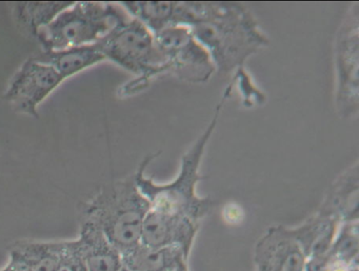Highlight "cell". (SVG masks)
<instances>
[{"instance_id":"obj_1","label":"cell","mask_w":359,"mask_h":271,"mask_svg":"<svg viewBox=\"0 0 359 271\" xmlns=\"http://www.w3.org/2000/svg\"><path fill=\"white\" fill-rule=\"evenodd\" d=\"M232 89L233 85L231 84L224 90V96L216 106L215 112L209 125L182 155L180 169L173 180L165 184H158L152 178L146 176L147 168L161 153L148 155L140 164L134 172L135 182L140 193L148 201L151 209L184 216L198 223H201L211 212L213 201L209 197H199L197 193V185L205 178V176H201L199 169L208 143L211 140L217 126L222 108Z\"/></svg>"},{"instance_id":"obj_2","label":"cell","mask_w":359,"mask_h":271,"mask_svg":"<svg viewBox=\"0 0 359 271\" xmlns=\"http://www.w3.org/2000/svg\"><path fill=\"white\" fill-rule=\"evenodd\" d=\"M190 29L220 74L245 70L248 60L270 45L257 18L241 3H212L207 18Z\"/></svg>"},{"instance_id":"obj_3","label":"cell","mask_w":359,"mask_h":271,"mask_svg":"<svg viewBox=\"0 0 359 271\" xmlns=\"http://www.w3.org/2000/svg\"><path fill=\"white\" fill-rule=\"evenodd\" d=\"M150 209L135 176L100 187L79 207V220H89L104 233L121 256L140 244L142 223Z\"/></svg>"},{"instance_id":"obj_4","label":"cell","mask_w":359,"mask_h":271,"mask_svg":"<svg viewBox=\"0 0 359 271\" xmlns=\"http://www.w3.org/2000/svg\"><path fill=\"white\" fill-rule=\"evenodd\" d=\"M130 18L121 4L72 3L36 39L43 51L95 45Z\"/></svg>"},{"instance_id":"obj_5","label":"cell","mask_w":359,"mask_h":271,"mask_svg":"<svg viewBox=\"0 0 359 271\" xmlns=\"http://www.w3.org/2000/svg\"><path fill=\"white\" fill-rule=\"evenodd\" d=\"M104 60L136 75L135 81L121 89L123 95H133L149 87L155 77L167 74L165 62L154 34L135 18L117 27L96 44Z\"/></svg>"},{"instance_id":"obj_6","label":"cell","mask_w":359,"mask_h":271,"mask_svg":"<svg viewBox=\"0 0 359 271\" xmlns=\"http://www.w3.org/2000/svg\"><path fill=\"white\" fill-rule=\"evenodd\" d=\"M334 105L341 119L359 112V4L350 6L334 41Z\"/></svg>"},{"instance_id":"obj_7","label":"cell","mask_w":359,"mask_h":271,"mask_svg":"<svg viewBox=\"0 0 359 271\" xmlns=\"http://www.w3.org/2000/svg\"><path fill=\"white\" fill-rule=\"evenodd\" d=\"M154 37L167 74L188 83L203 84L216 72L211 56L188 27H171Z\"/></svg>"},{"instance_id":"obj_8","label":"cell","mask_w":359,"mask_h":271,"mask_svg":"<svg viewBox=\"0 0 359 271\" xmlns=\"http://www.w3.org/2000/svg\"><path fill=\"white\" fill-rule=\"evenodd\" d=\"M64 81L51 67L30 58L10 79L4 98L16 112L37 119L39 106Z\"/></svg>"},{"instance_id":"obj_9","label":"cell","mask_w":359,"mask_h":271,"mask_svg":"<svg viewBox=\"0 0 359 271\" xmlns=\"http://www.w3.org/2000/svg\"><path fill=\"white\" fill-rule=\"evenodd\" d=\"M255 271H304L306 258L290 227L275 225L256 242Z\"/></svg>"},{"instance_id":"obj_10","label":"cell","mask_w":359,"mask_h":271,"mask_svg":"<svg viewBox=\"0 0 359 271\" xmlns=\"http://www.w3.org/2000/svg\"><path fill=\"white\" fill-rule=\"evenodd\" d=\"M199 228L201 223L150 208L142 223L140 244L152 248H180L190 256Z\"/></svg>"},{"instance_id":"obj_11","label":"cell","mask_w":359,"mask_h":271,"mask_svg":"<svg viewBox=\"0 0 359 271\" xmlns=\"http://www.w3.org/2000/svg\"><path fill=\"white\" fill-rule=\"evenodd\" d=\"M317 212L344 223L359 222V166L355 161L332 183Z\"/></svg>"},{"instance_id":"obj_12","label":"cell","mask_w":359,"mask_h":271,"mask_svg":"<svg viewBox=\"0 0 359 271\" xmlns=\"http://www.w3.org/2000/svg\"><path fill=\"white\" fill-rule=\"evenodd\" d=\"M79 223L76 239L88 271H121L123 256L100 227L89 220H79Z\"/></svg>"},{"instance_id":"obj_13","label":"cell","mask_w":359,"mask_h":271,"mask_svg":"<svg viewBox=\"0 0 359 271\" xmlns=\"http://www.w3.org/2000/svg\"><path fill=\"white\" fill-rule=\"evenodd\" d=\"M62 250V241L20 239L8 248V262L27 271H55Z\"/></svg>"},{"instance_id":"obj_14","label":"cell","mask_w":359,"mask_h":271,"mask_svg":"<svg viewBox=\"0 0 359 271\" xmlns=\"http://www.w3.org/2000/svg\"><path fill=\"white\" fill-rule=\"evenodd\" d=\"M32 60L47 65L56 71L64 81L79 74L100 62H106L97 46H83L69 49L43 51L32 56Z\"/></svg>"},{"instance_id":"obj_15","label":"cell","mask_w":359,"mask_h":271,"mask_svg":"<svg viewBox=\"0 0 359 271\" xmlns=\"http://www.w3.org/2000/svg\"><path fill=\"white\" fill-rule=\"evenodd\" d=\"M339 226L337 220L316 212L302 224L290 228L308 260L329 251Z\"/></svg>"},{"instance_id":"obj_16","label":"cell","mask_w":359,"mask_h":271,"mask_svg":"<svg viewBox=\"0 0 359 271\" xmlns=\"http://www.w3.org/2000/svg\"><path fill=\"white\" fill-rule=\"evenodd\" d=\"M121 256L123 268L128 271H172L189 260L180 248H152L142 244Z\"/></svg>"},{"instance_id":"obj_17","label":"cell","mask_w":359,"mask_h":271,"mask_svg":"<svg viewBox=\"0 0 359 271\" xmlns=\"http://www.w3.org/2000/svg\"><path fill=\"white\" fill-rule=\"evenodd\" d=\"M72 3H18L13 6L18 27L36 39L41 29L51 24Z\"/></svg>"},{"instance_id":"obj_18","label":"cell","mask_w":359,"mask_h":271,"mask_svg":"<svg viewBox=\"0 0 359 271\" xmlns=\"http://www.w3.org/2000/svg\"><path fill=\"white\" fill-rule=\"evenodd\" d=\"M359 222L344 223L338 228L335 239L327 252L332 264L359 266Z\"/></svg>"},{"instance_id":"obj_19","label":"cell","mask_w":359,"mask_h":271,"mask_svg":"<svg viewBox=\"0 0 359 271\" xmlns=\"http://www.w3.org/2000/svg\"><path fill=\"white\" fill-rule=\"evenodd\" d=\"M55 271H88L77 239L62 241V256Z\"/></svg>"},{"instance_id":"obj_20","label":"cell","mask_w":359,"mask_h":271,"mask_svg":"<svg viewBox=\"0 0 359 271\" xmlns=\"http://www.w3.org/2000/svg\"><path fill=\"white\" fill-rule=\"evenodd\" d=\"M0 271H27L24 269L20 268V267L15 266V265L11 264V263L7 262V264L0 268Z\"/></svg>"},{"instance_id":"obj_21","label":"cell","mask_w":359,"mask_h":271,"mask_svg":"<svg viewBox=\"0 0 359 271\" xmlns=\"http://www.w3.org/2000/svg\"><path fill=\"white\" fill-rule=\"evenodd\" d=\"M173 271H189L188 263L180 265V266H178L177 268L174 269Z\"/></svg>"},{"instance_id":"obj_22","label":"cell","mask_w":359,"mask_h":271,"mask_svg":"<svg viewBox=\"0 0 359 271\" xmlns=\"http://www.w3.org/2000/svg\"><path fill=\"white\" fill-rule=\"evenodd\" d=\"M121 271H128V270H126V269L121 268ZM172 271H173V270H172Z\"/></svg>"},{"instance_id":"obj_23","label":"cell","mask_w":359,"mask_h":271,"mask_svg":"<svg viewBox=\"0 0 359 271\" xmlns=\"http://www.w3.org/2000/svg\"><path fill=\"white\" fill-rule=\"evenodd\" d=\"M352 271H359V269H355V270H352Z\"/></svg>"}]
</instances>
